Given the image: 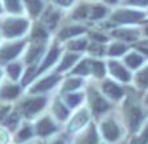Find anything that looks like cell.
I'll return each mask as SVG.
<instances>
[{"label":"cell","mask_w":148,"mask_h":144,"mask_svg":"<svg viewBox=\"0 0 148 144\" xmlns=\"http://www.w3.org/2000/svg\"><path fill=\"white\" fill-rule=\"evenodd\" d=\"M88 121V113L85 110L80 111L79 114H76L75 118L71 121L70 123V131H76L81 127L83 125H85V122Z\"/></svg>","instance_id":"cell-11"},{"label":"cell","mask_w":148,"mask_h":144,"mask_svg":"<svg viewBox=\"0 0 148 144\" xmlns=\"http://www.w3.org/2000/svg\"><path fill=\"white\" fill-rule=\"evenodd\" d=\"M113 36L119 39H125V41H134L138 38L136 32L129 30V29H117V30L113 32Z\"/></svg>","instance_id":"cell-13"},{"label":"cell","mask_w":148,"mask_h":144,"mask_svg":"<svg viewBox=\"0 0 148 144\" xmlns=\"http://www.w3.org/2000/svg\"><path fill=\"white\" fill-rule=\"evenodd\" d=\"M92 36V38H95L96 41H100V42H103V41H106V38L103 36H101V34H98V33H92L90 34Z\"/></svg>","instance_id":"cell-42"},{"label":"cell","mask_w":148,"mask_h":144,"mask_svg":"<svg viewBox=\"0 0 148 144\" xmlns=\"http://www.w3.org/2000/svg\"><path fill=\"white\" fill-rule=\"evenodd\" d=\"M142 62H143L142 56H139L138 54H130V55L126 58V63H127V66L131 67V68L139 67L140 64H142Z\"/></svg>","instance_id":"cell-18"},{"label":"cell","mask_w":148,"mask_h":144,"mask_svg":"<svg viewBox=\"0 0 148 144\" xmlns=\"http://www.w3.org/2000/svg\"><path fill=\"white\" fill-rule=\"evenodd\" d=\"M89 97H90V104H92V109H93V111H95L96 114H101V113H103V111L108 109L106 101L103 100L97 92L90 91Z\"/></svg>","instance_id":"cell-5"},{"label":"cell","mask_w":148,"mask_h":144,"mask_svg":"<svg viewBox=\"0 0 148 144\" xmlns=\"http://www.w3.org/2000/svg\"><path fill=\"white\" fill-rule=\"evenodd\" d=\"M131 4H135V5H147L148 0H130Z\"/></svg>","instance_id":"cell-41"},{"label":"cell","mask_w":148,"mask_h":144,"mask_svg":"<svg viewBox=\"0 0 148 144\" xmlns=\"http://www.w3.org/2000/svg\"><path fill=\"white\" fill-rule=\"evenodd\" d=\"M109 67H110V72H112L115 77L121 79L122 81H129L130 80V73L126 71L119 63H117V62H110Z\"/></svg>","instance_id":"cell-8"},{"label":"cell","mask_w":148,"mask_h":144,"mask_svg":"<svg viewBox=\"0 0 148 144\" xmlns=\"http://www.w3.org/2000/svg\"><path fill=\"white\" fill-rule=\"evenodd\" d=\"M102 89H103V92L109 96V97H112V98H121L122 97V89L119 88L118 85H115L114 83H112V81H106V83H103V85H102Z\"/></svg>","instance_id":"cell-9"},{"label":"cell","mask_w":148,"mask_h":144,"mask_svg":"<svg viewBox=\"0 0 148 144\" xmlns=\"http://www.w3.org/2000/svg\"><path fill=\"white\" fill-rule=\"evenodd\" d=\"M80 84H81V81L79 80V79H70V80L66 81L64 88L63 89H64V91H73V89L79 88Z\"/></svg>","instance_id":"cell-29"},{"label":"cell","mask_w":148,"mask_h":144,"mask_svg":"<svg viewBox=\"0 0 148 144\" xmlns=\"http://www.w3.org/2000/svg\"><path fill=\"white\" fill-rule=\"evenodd\" d=\"M54 144H63L62 141H56V143H54Z\"/></svg>","instance_id":"cell-47"},{"label":"cell","mask_w":148,"mask_h":144,"mask_svg":"<svg viewBox=\"0 0 148 144\" xmlns=\"http://www.w3.org/2000/svg\"><path fill=\"white\" fill-rule=\"evenodd\" d=\"M17 121H18V115H17L16 113H13L11 117H9V119H8V121H7V125H8V127L14 128V126H16Z\"/></svg>","instance_id":"cell-37"},{"label":"cell","mask_w":148,"mask_h":144,"mask_svg":"<svg viewBox=\"0 0 148 144\" xmlns=\"http://www.w3.org/2000/svg\"><path fill=\"white\" fill-rule=\"evenodd\" d=\"M139 49H140V50H142L144 54H147V55H148V49H144V47H139Z\"/></svg>","instance_id":"cell-45"},{"label":"cell","mask_w":148,"mask_h":144,"mask_svg":"<svg viewBox=\"0 0 148 144\" xmlns=\"http://www.w3.org/2000/svg\"><path fill=\"white\" fill-rule=\"evenodd\" d=\"M76 59H77V55H73V54H70V55L64 56V59H63L62 64L59 66L58 71H63V69H67L68 67H71L73 63H75Z\"/></svg>","instance_id":"cell-20"},{"label":"cell","mask_w":148,"mask_h":144,"mask_svg":"<svg viewBox=\"0 0 148 144\" xmlns=\"http://www.w3.org/2000/svg\"><path fill=\"white\" fill-rule=\"evenodd\" d=\"M18 88L16 85H7L0 91V97L3 98H14L18 94Z\"/></svg>","instance_id":"cell-15"},{"label":"cell","mask_w":148,"mask_h":144,"mask_svg":"<svg viewBox=\"0 0 148 144\" xmlns=\"http://www.w3.org/2000/svg\"><path fill=\"white\" fill-rule=\"evenodd\" d=\"M46 104V100L43 97H38V98H33V100L26 101L23 105V110L25 113L26 117H32L33 114H36L37 111H39Z\"/></svg>","instance_id":"cell-4"},{"label":"cell","mask_w":148,"mask_h":144,"mask_svg":"<svg viewBox=\"0 0 148 144\" xmlns=\"http://www.w3.org/2000/svg\"><path fill=\"white\" fill-rule=\"evenodd\" d=\"M144 14L142 12H135V11H119L117 13L113 14V20L118 22H135L140 21Z\"/></svg>","instance_id":"cell-3"},{"label":"cell","mask_w":148,"mask_h":144,"mask_svg":"<svg viewBox=\"0 0 148 144\" xmlns=\"http://www.w3.org/2000/svg\"><path fill=\"white\" fill-rule=\"evenodd\" d=\"M97 143V134H96V130L95 127H90L89 132H88L87 138L83 140L81 144H96Z\"/></svg>","instance_id":"cell-27"},{"label":"cell","mask_w":148,"mask_h":144,"mask_svg":"<svg viewBox=\"0 0 148 144\" xmlns=\"http://www.w3.org/2000/svg\"><path fill=\"white\" fill-rule=\"evenodd\" d=\"M23 47H24V43L23 42H18V43L9 45V46L1 49V50H0V63L9 62L11 59H13L14 56H17L20 54V51L23 50Z\"/></svg>","instance_id":"cell-2"},{"label":"cell","mask_w":148,"mask_h":144,"mask_svg":"<svg viewBox=\"0 0 148 144\" xmlns=\"http://www.w3.org/2000/svg\"><path fill=\"white\" fill-rule=\"evenodd\" d=\"M33 76H34V67H30V68H28V71H26L25 77H24L23 83L26 84L29 80H30V79H33Z\"/></svg>","instance_id":"cell-38"},{"label":"cell","mask_w":148,"mask_h":144,"mask_svg":"<svg viewBox=\"0 0 148 144\" xmlns=\"http://www.w3.org/2000/svg\"><path fill=\"white\" fill-rule=\"evenodd\" d=\"M54 131H55V126L53 125V122L49 118L42 119L41 122L38 123V126H37V132L41 136H46L49 134L54 132Z\"/></svg>","instance_id":"cell-10"},{"label":"cell","mask_w":148,"mask_h":144,"mask_svg":"<svg viewBox=\"0 0 148 144\" xmlns=\"http://www.w3.org/2000/svg\"><path fill=\"white\" fill-rule=\"evenodd\" d=\"M136 83L139 84L142 88L148 86V68L143 69L142 72H139L136 76Z\"/></svg>","instance_id":"cell-22"},{"label":"cell","mask_w":148,"mask_h":144,"mask_svg":"<svg viewBox=\"0 0 148 144\" xmlns=\"http://www.w3.org/2000/svg\"><path fill=\"white\" fill-rule=\"evenodd\" d=\"M145 102H147V104H148V97H147V98H145Z\"/></svg>","instance_id":"cell-48"},{"label":"cell","mask_w":148,"mask_h":144,"mask_svg":"<svg viewBox=\"0 0 148 144\" xmlns=\"http://www.w3.org/2000/svg\"><path fill=\"white\" fill-rule=\"evenodd\" d=\"M32 136V128L30 127H24L23 130L18 132V140H26Z\"/></svg>","instance_id":"cell-36"},{"label":"cell","mask_w":148,"mask_h":144,"mask_svg":"<svg viewBox=\"0 0 148 144\" xmlns=\"http://www.w3.org/2000/svg\"><path fill=\"white\" fill-rule=\"evenodd\" d=\"M4 3H5V7L8 11L11 12H14V13H17V12H20V0H4Z\"/></svg>","instance_id":"cell-25"},{"label":"cell","mask_w":148,"mask_h":144,"mask_svg":"<svg viewBox=\"0 0 148 144\" xmlns=\"http://www.w3.org/2000/svg\"><path fill=\"white\" fill-rule=\"evenodd\" d=\"M92 69L93 73H95L97 77H102L103 73H105V67L101 62H93L92 63Z\"/></svg>","instance_id":"cell-26"},{"label":"cell","mask_w":148,"mask_h":144,"mask_svg":"<svg viewBox=\"0 0 148 144\" xmlns=\"http://www.w3.org/2000/svg\"><path fill=\"white\" fill-rule=\"evenodd\" d=\"M56 20H58V13L54 11H47L45 13V16H43V21H45L49 26L55 25Z\"/></svg>","instance_id":"cell-23"},{"label":"cell","mask_w":148,"mask_h":144,"mask_svg":"<svg viewBox=\"0 0 148 144\" xmlns=\"http://www.w3.org/2000/svg\"><path fill=\"white\" fill-rule=\"evenodd\" d=\"M88 69H89V60H84L76 67L73 72L75 73H80V75H85V73H88Z\"/></svg>","instance_id":"cell-30"},{"label":"cell","mask_w":148,"mask_h":144,"mask_svg":"<svg viewBox=\"0 0 148 144\" xmlns=\"http://www.w3.org/2000/svg\"><path fill=\"white\" fill-rule=\"evenodd\" d=\"M46 37H47V33H46V30L43 28H41V26H36L33 33H32V38H33L34 41H43Z\"/></svg>","instance_id":"cell-21"},{"label":"cell","mask_w":148,"mask_h":144,"mask_svg":"<svg viewBox=\"0 0 148 144\" xmlns=\"http://www.w3.org/2000/svg\"><path fill=\"white\" fill-rule=\"evenodd\" d=\"M85 46H87V41H85V39H77V41H73L70 43V49L71 50H75V51L83 50Z\"/></svg>","instance_id":"cell-31"},{"label":"cell","mask_w":148,"mask_h":144,"mask_svg":"<svg viewBox=\"0 0 148 144\" xmlns=\"http://www.w3.org/2000/svg\"><path fill=\"white\" fill-rule=\"evenodd\" d=\"M147 34H148V29H147Z\"/></svg>","instance_id":"cell-49"},{"label":"cell","mask_w":148,"mask_h":144,"mask_svg":"<svg viewBox=\"0 0 148 144\" xmlns=\"http://www.w3.org/2000/svg\"><path fill=\"white\" fill-rule=\"evenodd\" d=\"M59 80V76H50V77L43 79L42 81H39L34 88H32V93H38V92H45L47 89H50L53 85H55V83Z\"/></svg>","instance_id":"cell-7"},{"label":"cell","mask_w":148,"mask_h":144,"mask_svg":"<svg viewBox=\"0 0 148 144\" xmlns=\"http://www.w3.org/2000/svg\"><path fill=\"white\" fill-rule=\"evenodd\" d=\"M90 51H92L93 54H102V47L96 45V43H93L92 46H90Z\"/></svg>","instance_id":"cell-40"},{"label":"cell","mask_w":148,"mask_h":144,"mask_svg":"<svg viewBox=\"0 0 148 144\" xmlns=\"http://www.w3.org/2000/svg\"><path fill=\"white\" fill-rule=\"evenodd\" d=\"M41 51H42V46H38V47H34V49H32V50L29 51L28 56H26V60H28L29 63H32V62H33L34 59H36L37 56L41 54Z\"/></svg>","instance_id":"cell-33"},{"label":"cell","mask_w":148,"mask_h":144,"mask_svg":"<svg viewBox=\"0 0 148 144\" xmlns=\"http://www.w3.org/2000/svg\"><path fill=\"white\" fill-rule=\"evenodd\" d=\"M147 141H148V126L145 127V130L143 131V135L139 140V144H147Z\"/></svg>","instance_id":"cell-39"},{"label":"cell","mask_w":148,"mask_h":144,"mask_svg":"<svg viewBox=\"0 0 148 144\" xmlns=\"http://www.w3.org/2000/svg\"><path fill=\"white\" fill-rule=\"evenodd\" d=\"M140 118H142V113H140L139 108H131L129 111V122H130V127L132 131H135L139 127L140 123Z\"/></svg>","instance_id":"cell-12"},{"label":"cell","mask_w":148,"mask_h":144,"mask_svg":"<svg viewBox=\"0 0 148 144\" xmlns=\"http://www.w3.org/2000/svg\"><path fill=\"white\" fill-rule=\"evenodd\" d=\"M54 113L56 114L59 119H64L68 114V110L64 108V105L60 102V101H56V104L54 105Z\"/></svg>","instance_id":"cell-19"},{"label":"cell","mask_w":148,"mask_h":144,"mask_svg":"<svg viewBox=\"0 0 148 144\" xmlns=\"http://www.w3.org/2000/svg\"><path fill=\"white\" fill-rule=\"evenodd\" d=\"M81 101V96L80 94H70L67 97V104L70 106H76L79 105Z\"/></svg>","instance_id":"cell-35"},{"label":"cell","mask_w":148,"mask_h":144,"mask_svg":"<svg viewBox=\"0 0 148 144\" xmlns=\"http://www.w3.org/2000/svg\"><path fill=\"white\" fill-rule=\"evenodd\" d=\"M25 3L32 14H38L41 12V9H42L41 0H25Z\"/></svg>","instance_id":"cell-17"},{"label":"cell","mask_w":148,"mask_h":144,"mask_svg":"<svg viewBox=\"0 0 148 144\" xmlns=\"http://www.w3.org/2000/svg\"><path fill=\"white\" fill-rule=\"evenodd\" d=\"M106 3H110V4H114V3H117L118 0H105Z\"/></svg>","instance_id":"cell-46"},{"label":"cell","mask_w":148,"mask_h":144,"mask_svg":"<svg viewBox=\"0 0 148 144\" xmlns=\"http://www.w3.org/2000/svg\"><path fill=\"white\" fill-rule=\"evenodd\" d=\"M125 51H126V46L122 43H114V45H112V47L109 49V54L113 56L121 55V54H123Z\"/></svg>","instance_id":"cell-24"},{"label":"cell","mask_w":148,"mask_h":144,"mask_svg":"<svg viewBox=\"0 0 148 144\" xmlns=\"http://www.w3.org/2000/svg\"><path fill=\"white\" fill-rule=\"evenodd\" d=\"M58 55H59V50L58 49H53V50L49 53V55L46 56V59H45V62H43V64L41 66V68H39V71H45L47 67H50L51 64L55 62V59L58 58Z\"/></svg>","instance_id":"cell-16"},{"label":"cell","mask_w":148,"mask_h":144,"mask_svg":"<svg viewBox=\"0 0 148 144\" xmlns=\"http://www.w3.org/2000/svg\"><path fill=\"white\" fill-rule=\"evenodd\" d=\"M87 14H88L87 7H85V5H80L75 12H73L72 17H73V19H76V20H83V19H85V17H87Z\"/></svg>","instance_id":"cell-28"},{"label":"cell","mask_w":148,"mask_h":144,"mask_svg":"<svg viewBox=\"0 0 148 144\" xmlns=\"http://www.w3.org/2000/svg\"><path fill=\"white\" fill-rule=\"evenodd\" d=\"M28 28V21L26 20H7L3 25L4 34L7 37H17L23 34Z\"/></svg>","instance_id":"cell-1"},{"label":"cell","mask_w":148,"mask_h":144,"mask_svg":"<svg viewBox=\"0 0 148 144\" xmlns=\"http://www.w3.org/2000/svg\"><path fill=\"white\" fill-rule=\"evenodd\" d=\"M105 13H106V9L103 8L102 5H97V7H95V9H93L92 19H93V20H96V19H101V17L105 16Z\"/></svg>","instance_id":"cell-34"},{"label":"cell","mask_w":148,"mask_h":144,"mask_svg":"<svg viewBox=\"0 0 148 144\" xmlns=\"http://www.w3.org/2000/svg\"><path fill=\"white\" fill-rule=\"evenodd\" d=\"M84 30H85V29L81 28V26H70V28L63 29V30L60 32V34H59V37L66 39V38H70V37H75V36H77V34H81Z\"/></svg>","instance_id":"cell-14"},{"label":"cell","mask_w":148,"mask_h":144,"mask_svg":"<svg viewBox=\"0 0 148 144\" xmlns=\"http://www.w3.org/2000/svg\"><path fill=\"white\" fill-rule=\"evenodd\" d=\"M102 131H103L105 138L110 141H114L115 139H118V136H119V130H118L117 125H115L114 122H112V121H108V122L103 123Z\"/></svg>","instance_id":"cell-6"},{"label":"cell","mask_w":148,"mask_h":144,"mask_svg":"<svg viewBox=\"0 0 148 144\" xmlns=\"http://www.w3.org/2000/svg\"><path fill=\"white\" fill-rule=\"evenodd\" d=\"M8 73L13 80H16L17 77L20 76V66L18 64H9L8 66Z\"/></svg>","instance_id":"cell-32"},{"label":"cell","mask_w":148,"mask_h":144,"mask_svg":"<svg viewBox=\"0 0 148 144\" xmlns=\"http://www.w3.org/2000/svg\"><path fill=\"white\" fill-rule=\"evenodd\" d=\"M55 3H58V4H60V5H64V7H67V5H70L71 3H72L73 0H54Z\"/></svg>","instance_id":"cell-43"},{"label":"cell","mask_w":148,"mask_h":144,"mask_svg":"<svg viewBox=\"0 0 148 144\" xmlns=\"http://www.w3.org/2000/svg\"><path fill=\"white\" fill-rule=\"evenodd\" d=\"M5 111H8V108H3V109H0V118H4V115H5Z\"/></svg>","instance_id":"cell-44"}]
</instances>
